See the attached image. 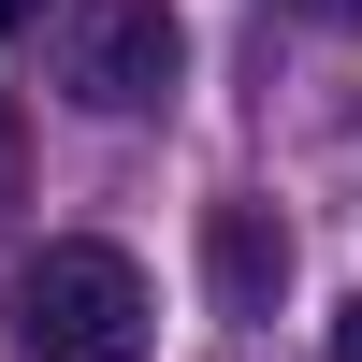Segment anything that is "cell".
Returning a JSON list of instances; mask_svg holds the SVG:
<instances>
[{
	"label": "cell",
	"instance_id": "8992f818",
	"mask_svg": "<svg viewBox=\"0 0 362 362\" xmlns=\"http://www.w3.org/2000/svg\"><path fill=\"white\" fill-rule=\"evenodd\" d=\"M334 362H362V290H348V305H334Z\"/></svg>",
	"mask_w": 362,
	"mask_h": 362
},
{
	"label": "cell",
	"instance_id": "52a82bcc",
	"mask_svg": "<svg viewBox=\"0 0 362 362\" xmlns=\"http://www.w3.org/2000/svg\"><path fill=\"white\" fill-rule=\"evenodd\" d=\"M29 15H44V0H0V29H29Z\"/></svg>",
	"mask_w": 362,
	"mask_h": 362
},
{
	"label": "cell",
	"instance_id": "3957f363",
	"mask_svg": "<svg viewBox=\"0 0 362 362\" xmlns=\"http://www.w3.org/2000/svg\"><path fill=\"white\" fill-rule=\"evenodd\" d=\"M203 290H218V319H276V290H290V218L276 203H218L203 218Z\"/></svg>",
	"mask_w": 362,
	"mask_h": 362
},
{
	"label": "cell",
	"instance_id": "5b68a950",
	"mask_svg": "<svg viewBox=\"0 0 362 362\" xmlns=\"http://www.w3.org/2000/svg\"><path fill=\"white\" fill-rule=\"evenodd\" d=\"M276 15H305V29H362V0H276Z\"/></svg>",
	"mask_w": 362,
	"mask_h": 362
},
{
	"label": "cell",
	"instance_id": "277c9868",
	"mask_svg": "<svg viewBox=\"0 0 362 362\" xmlns=\"http://www.w3.org/2000/svg\"><path fill=\"white\" fill-rule=\"evenodd\" d=\"M29 203V116H15V87H0V218Z\"/></svg>",
	"mask_w": 362,
	"mask_h": 362
},
{
	"label": "cell",
	"instance_id": "7a4b0ae2",
	"mask_svg": "<svg viewBox=\"0 0 362 362\" xmlns=\"http://www.w3.org/2000/svg\"><path fill=\"white\" fill-rule=\"evenodd\" d=\"M58 73H73L87 116H145V102H174V73H189V29H174V0H102V15L58 29Z\"/></svg>",
	"mask_w": 362,
	"mask_h": 362
},
{
	"label": "cell",
	"instance_id": "6da1fadb",
	"mask_svg": "<svg viewBox=\"0 0 362 362\" xmlns=\"http://www.w3.org/2000/svg\"><path fill=\"white\" fill-rule=\"evenodd\" d=\"M29 362H145V276L131 247H29L15 290H0Z\"/></svg>",
	"mask_w": 362,
	"mask_h": 362
}]
</instances>
